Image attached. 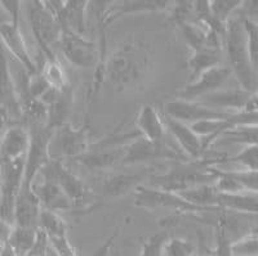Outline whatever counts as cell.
<instances>
[{
  "mask_svg": "<svg viewBox=\"0 0 258 256\" xmlns=\"http://www.w3.org/2000/svg\"><path fill=\"white\" fill-rule=\"evenodd\" d=\"M153 71L154 52L149 44L126 40L107 54L103 76L116 92H141L146 88Z\"/></svg>",
  "mask_w": 258,
  "mask_h": 256,
  "instance_id": "obj_1",
  "label": "cell"
},
{
  "mask_svg": "<svg viewBox=\"0 0 258 256\" xmlns=\"http://www.w3.org/2000/svg\"><path fill=\"white\" fill-rule=\"evenodd\" d=\"M223 47L229 59V68L238 80L239 88L249 93H257V70L250 62L241 17L226 22Z\"/></svg>",
  "mask_w": 258,
  "mask_h": 256,
  "instance_id": "obj_2",
  "label": "cell"
},
{
  "mask_svg": "<svg viewBox=\"0 0 258 256\" xmlns=\"http://www.w3.org/2000/svg\"><path fill=\"white\" fill-rule=\"evenodd\" d=\"M211 165L214 166V158L176 162L163 174L150 175V186L179 193L203 184H213L214 177L208 169Z\"/></svg>",
  "mask_w": 258,
  "mask_h": 256,
  "instance_id": "obj_3",
  "label": "cell"
},
{
  "mask_svg": "<svg viewBox=\"0 0 258 256\" xmlns=\"http://www.w3.org/2000/svg\"><path fill=\"white\" fill-rule=\"evenodd\" d=\"M27 17L34 38L45 59H57V55L53 52V47L58 45L62 27L56 16L50 12L44 2H29Z\"/></svg>",
  "mask_w": 258,
  "mask_h": 256,
  "instance_id": "obj_4",
  "label": "cell"
},
{
  "mask_svg": "<svg viewBox=\"0 0 258 256\" xmlns=\"http://www.w3.org/2000/svg\"><path fill=\"white\" fill-rule=\"evenodd\" d=\"M29 148L25 156L24 181L22 183L32 186L41 169L52 160L50 144L54 131L45 128L44 124H29Z\"/></svg>",
  "mask_w": 258,
  "mask_h": 256,
  "instance_id": "obj_5",
  "label": "cell"
},
{
  "mask_svg": "<svg viewBox=\"0 0 258 256\" xmlns=\"http://www.w3.org/2000/svg\"><path fill=\"white\" fill-rule=\"evenodd\" d=\"M43 179H48L59 186L63 193L70 200L73 209H88L92 202V193L87 184L74 174L61 160L52 158L39 173Z\"/></svg>",
  "mask_w": 258,
  "mask_h": 256,
  "instance_id": "obj_6",
  "label": "cell"
},
{
  "mask_svg": "<svg viewBox=\"0 0 258 256\" xmlns=\"http://www.w3.org/2000/svg\"><path fill=\"white\" fill-rule=\"evenodd\" d=\"M176 161V162H187V158L178 148L170 146L164 142H151L141 135L124 146V153L121 163L133 165L144 163L150 161Z\"/></svg>",
  "mask_w": 258,
  "mask_h": 256,
  "instance_id": "obj_7",
  "label": "cell"
},
{
  "mask_svg": "<svg viewBox=\"0 0 258 256\" xmlns=\"http://www.w3.org/2000/svg\"><path fill=\"white\" fill-rule=\"evenodd\" d=\"M25 158L3 161L0 167V218L13 224V207L24 181Z\"/></svg>",
  "mask_w": 258,
  "mask_h": 256,
  "instance_id": "obj_8",
  "label": "cell"
},
{
  "mask_svg": "<svg viewBox=\"0 0 258 256\" xmlns=\"http://www.w3.org/2000/svg\"><path fill=\"white\" fill-rule=\"evenodd\" d=\"M58 45L64 58L78 68L96 67L100 61L98 45L75 32L62 30Z\"/></svg>",
  "mask_w": 258,
  "mask_h": 256,
  "instance_id": "obj_9",
  "label": "cell"
},
{
  "mask_svg": "<svg viewBox=\"0 0 258 256\" xmlns=\"http://www.w3.org/2000/svg\"><path fill=\"white\" fill-rule=\"evenodd\" d=\"M161 114L165 116L181 121L183 124H194V122L203 121V120L213 119H230L235 114L231 112H222L206 105L197 102V101H185L181 98L169 99L161 106Z\"/></svg>",
  "mask_w": 258,
  "mask_h": 256,
  "instance_id": "obj_10",
  "label": "cell"
},
{
  "mask_svg": "<svg viewBox=\"0 0 258 256\" xmlns=\"http://www.w3.org/2000/svg\"><path fill=\"white\" fill-rule=\"evenodd\" d=\"M135 205L137 207H144V209H167L185 214L203 211V210L188 204L177 193L145 186H138L135 189Z\"/></svg>",
  "mask_w": 258,
  "mask_h": 256,
  "instance_id": "obj_11",
  "label": "cell"
},
{
  "mask_svg": "<svg viewBox=\"0 0 258 256\" xmlns=\"http://www.w3.org/2000/svg\"><path fill=\"white\" fill-rule=\"evenodd\" d=\"M50 12L56 16L62 30L75 32L78 35H84L87 30V12L89 2L87 0H53L44 2Z\"/></svg>",
  "mask_w": 258,
  "mask_h": 256,
  "instance_id": "obj_12",
  "label": "cell"
},
{
  "mask_svg": "<svg viewBox=\"0 0 258 256\" xmlns=\"http://www.w3.org/2000/svg\"><path fill=\"white\" fill-rule=\"evenodd\" d=\"M232 72L229 66L218 64L216 67L203 72L194 81L187 82L179 92L177 98L185 99V101H198L207 94L220 91L221 88L229 81Z\"/></svg>",
  "mask_w": 258,
  "mask_h": 256,
  "instance_id": "obj_13",
  "label": "cell"
},
{
  "mask_svg": "<svg viewBox=\"0 0 258 256\" xmlns=\"http://www.w3.org/2000/svg\"><path fill=\"white\" fill-rule=\"evenodd\" d=\"M0 40L3 43L4 49H8V52L13 55V58H16L18 63L22 64L24 70L29 75L39 72L38 64L35 63L27 49L20 24L7 20L0 25Z\"/></svg>",
  "mask_w": 258,
  "mask_h": 256,
  "instance_id": "obj_14",
  "label": "cell"
},
{
  "mask_svg": "<svg viewBox=\"0 0 258 256\" xmlns=\"http://www.w3.org/2000/svg\"><path fill=\"white\" fill-rule=\"evenodd\" d=\"M173 2H165V0H131V2H121L114 7L103 8L97 12V17L100 18L101 22L106 27L115 21L120 20L121 17L133 13H151V12H163L167 11Z\"/></svg>",
  "mask_w": 258,
  "mask_h": 256,
  "instance_id": "obj_15",
  "label": "cell"
},
{
  "mask_svg": "<svg viewBox=\"0 0 258 256\" xmlns=\"http://www.w3.org/2000/svg\"><path fill=\"white\" fill-rule=\"evenodd\" d=\"M167 131L173 135L178 144V149L185 154L188 161H200L204 158V151H203L202 139L197 135L190 128V125L177 121L174 119L165 116L161 114Z\"/></svg>",
  "mask_w": 258,
  "mask_h": 256,
  "instance_id": "obj_16",
  "label": "cell"
},
{
  "mask_svg": "<svg viewBox=\"0 0 258 256\" xmlns=\"http://www.w3.org/2000/svg\"><path fill=\"white\" fill-rule=\"evenodd\" d=\"M41 206L32 186L22 183L13 207V225L24 228H38V218Z\"/></svg>",
  "mask_w": 258,
  "mask_h": 256,
  "instance_id": "obj_17",
  "label": "cell"
},
{
  "mask_svg": "<svg viewBox=\"0 0 258 256\" xmlns=\"http://www.w3.org/2000/svg\"><path fill=\"white\" fill-rule=\"evenodd\" d=\"M254 94L257 93H249V92L243 91L241 88L227 89V91L220 89V91L202 97L200 99H198L197 102L214 108V110L222 111V112L238 114V112H241L244 110L246 103L249 102V99Z\"/></svg>",
  "mask_w": 258,
  "mask_h": 256,
  "instance_id": "obj_18",
  "label": "cell"
},
{
  "mask_svg": "<svg viewBox=\"0 0 258 256\" xmlns=\"http://www.w3.org/2000/svg\"><path fill=\"white\" fill-rule=\"evenodd\" d=\"M58 142L64 156L79 158L91 149V130L89 126H73L64 124L58 129Z\"/></svg>",
  "mask_w": 258,
  "mask_h": 256,
  "instance_id": "obj_19",
  "label": "cell"
},
{
  "mask_svg": "<svg viewBox=\"0 0 258 256\" xmlns=\"http://www.w3.org/2000/svg\"><path fill=\"white\" fill-rule=\"evenodd\" d=\"M125 146V144H124ZM124 146H102L92 144L91 149L82 157L75 158L82 166L88 170L109 169L121 163Z\"/></svg>",
  "mask_w": 258,
  "mask_h": 256,
  "instance_id": "obj_20",
  "label": "cell"
},
{
  "mask_svg": "<svg viewBox=\"0 0 258 256\" xmlns=\"http://www.w3.org/2000/svg\"><path fill=\"white\" fill-rule=\"evenodd\" d=\"M74 105V85H69L62 91H57L53 99L47 105V121L45 128L56 131L64 124L71 114Z\"/></svg>",
  "mask_w": 258,
  "mask_h": 256,
  "instance_id": "obj_21",
  "label": "cell"
},
{
  "mask_svg": "<svg viewBox=\"0 0 258 256\" xmlns=\"http://www.w3.org/2000/svg\"><path fill=\"white\" fill-rule=\"evenodd\" d=\"M137 133L151 142H164L167 129L161 114L151 105H144L136 117Z\"/></svg>",
  "mask_w": 258,
  "mask_h": 256,
  "instance_id": "obj_22",
  "label": "cell"
},
{
  "mask_svg": "<svg viewBox=\"0 0 258 256\" xmlns=\"http://www.w3.org/2000/svg\"><path fill=\"white\" fill-rule=\"evenodd\" d=\"M29 130L25 125L9 126L0 139L2 161L25 158L29 148Z\"/></svg>",
  "mask_w": 258,
  "mask_h": 256,
  "instance_id": "obj_23",
  "label": "cell"
},
{
  "mask_svg": "<svg viewBox=\"0 0 258 256\" xmlns=\"http://www.w3.org/2000/svg\"><path fill=\"white\" fill-rule=\"evenodd\" d=\"M32 188L40 202L41 209L49 210L53 213L68 211V210L73 209V205L68 196L64 195L63 191L54 182L43 179L40 183L32 184Z\"/></svg>",
  "mask_w": 258,
  "mask_h": 256,
  "instance_id": "obj_24",
  "label": "cell"
},
{
  "mask_svg": "<svg viewBox=\"0 0 258 256\" xmlns=\"http://www.w3.org/2000/svg\"><path fill=\"white\" fill-rule=\"evenodd\" d=\"M0 107H6L11 116L12 114L20 115L15 81L3 45H0Z\"/></svg>",
  "mask_w": 258,
  "mask_h": 256,
  "instance_id": "obj_25",
  "label": "cell"
},
{
  "mask_svg": "<svg viewBox=\"0 0 258 256\" xmlns=\"http://www.w3.org/2000/svg\"><path fill=\"white\" fill-rule=\"evenodd\" d=\"M147 177V173H125V174H110L103 178L102 188L110 197H123L135 192L141 182Z\"/></svg>",
  "mask_w": 258,
  "mask_h": 256,
  "instance_id": "obj_26",
  "label": "cell"
},
{
  "mask_svg": "<svg viewBox=\"0 0 258 256\" xmlns=\"http://www.w3.org/2000/svg\"><path fill=\"white\" fill-rule=\"evenodd\" d=\"M258 193H222L218 192L216 206L218 210H231L244 214H257Z\"/></svg>",
  "mask_w": 258,
  "mask_h": 256,
  "instance_id": "obj_27",
  "label": "cell"
},
{
  "mask_svg": "<svg viewBox=\"0 0 258 256\" xmlns=\"http://www.w3.org/2000/svg\"><path fill=\"white\" fill-rule=\"evenodd\" d=\"M218 64H221V50L209 47L195 50L187 59V68L190 71L187 82L194 81L203 72L216 67Z\"/></svg>",
  "mask_w": 258,
  "mask_h": 256,
  "instance_id": "obj_28",
  "label": "cell"
},
{
  "mask_svg": "<svg viewBox=\"0 0 258 256\" xmlns=\"http://www.w3.org/2000/svg\"><path fill=\"white\" fill-rule=\"evenodd\" d=\"M177 195L183 198L185 201H187L188 204L203 210V211L218 210L216 206L218 191L214 187V184H203V186L194 187V188L186 189V191L177 193Z\"/></svg>",
  "mask_w": 258,
  "mask_h": 256,
  "instance_id": "obj_29",
  "label": "cell"
},
{
  "mask_svg": "<svg viewBox=\"0 0 258 256\" xmlns=\"http://www.w3.org/2000/svg\"><path fill=\"white\" fill-rule=\"evenodd\" d=\"M38 229L50 237L68 236V224L58 213L41 209L38 218Z\"/></svg>",
  "mask_w": 258,
  "mask_h": 256,
  "instance_id": "obj_30",
  "label": "cell"
},
{
  "mask_svg": "<svg viewBox=\"0 0 258 256\" xmlns=\"http://www.w3.org/2000/svg\"><path fill=\"white\" fill-rule=\"evenodd\" d=\"M36 234H38V228L13 227L8 239L9 247L12 248L16 256H26L35 242Z\"/></svg>",
  "mask_w": 258,
  "mask_h": 256,
  "instance_id": "obj_31",
  "label": "cell"
},
{
  "mask_svg": "<svg viewBox=\"0 0 258 256\" xmlns=\"http://www.w3.org/2000/svg\"><path fill=\"white\" fill-rule=\"evenodd\" d=\"M39 71H40V73L45 79V81L48 82V85L53 88V89L62 91L64 88H68L69 85H71V81L68 77V73H66L58 58L52 59V61L44 59V66Z\"/></svg>",
  "mask_w": 258,
  "mask_h": 256,
  "instance_id": "obj_32",
  "label": "cell"
},
{
  "mask_svg": "<svg viewBox=\"0 0 258 256\" xmlns=\"http://www.w3.org/2000/svg\"><path fill=\"white\" fill-rule=\"evenodd\" d=\"M257 125L235 126L225 131L217 138V140H220V143H241L244 146H252L257 144Z\"/></svg>",
  "mask_w": 258,
  "mask_h": 256,
  "instance_id": "obj_33",
  "label": "cell"
},
{
  "mask_svg": "<svg viewBox=\"0 0 258 256\" xmlns=\"http://www.w3.org/2000/svg\"><path fill=\"white\" fill-rule=\"evenodd\" d=\"M220 163H238L243 167V170L257 172L258 170V146H244L239 153L231 157H217V165Z\"/></svg>",
  "mask_w": 258,
  "mask_h": 256,
  "instance_id": "obj_34",
  "label": "cell"
},
{
  "mask_svg": "<svg viewBox=\"0 0 258 256\" xmlns=\"http://www.w3.org/2000/svg\"><path fill=\"white\" fill-rule=\"evenodd\" d=\"M181 31L182 36L190 47L192 52L203 49L207 47V32L200 25H198L195 21L190 22H183V24L177 26Z\"/></svg>",
  "mask_w": 258,
  "mask_h": 256,
  "instance_id": "obj_35",
  "label": "cell"
},
{
  "mask_svg": "<svg viewBox=\"0 0 258 256\" xmlns=\"http://www.w3.org/2000/svg\"><path fill=\"white\" fill-rule=\"evenodd\" d=\"M241 0H212L209 2V12L213 20L221 25H226L230 16L241 8Z\"/></svg>",
  "mask_w": 258,
  "mask_h": 256,
  "instance_id": "obj_36",
  "label": "cell"
},
{
  "mask_svg": "<svg viewBox=\"0 0 258 256\" xmlns=\"http://www.w3.org/2000/svg\"><path fill=\"white\" fill-rule=\"evenodd\" d=\"M232 256H257L258 255V236L255 229L248 232L238 241L230 243Z\"/></svg>",
  "mask_w": 258,
  "mask_h": 256,
  "instance_id": "obj_37",
  "label": "cell"
},
{
  "mask_svg": "<svg viewBox=\"0 0 258 256\" xmlns=\"http://www.w3.org/2000/svg\"><path fill=\"white\" fill-rule=\"evenodd\" d=\"M216 250L212 256H232L230 250V239L227 234V218L225 214H221L216 223Z\"/></svg>",
  "mask_w": 258,
  "mask_h": 256,
  "instance_id": "obj_38",
  "label": "cell"
},
{
  "mask_svg": "<svg viewBox=\"0 0 258 256\" xmlns=\"http://www.w3.org/2000/svg\"><path fill=\"white\" fill-rule=\"evenodd\" d=\"M241 20H243V26H244V30H245L246 48H248V53H249L250 62H252L253 67L257 70V61H258V25H257V21L248 20V18H244V17H241Z\"/></svg>",
  "mask_w": 258,
  "mask_h": 256,
  "instance_id": "obj_39",
  "label": "cell"
},
{
  "mask_svg": "<svg viewBox=\"0 0 258 256\" xmlns=\"http://www.w3.org/2000/svg\"><path fill=\"white\" fill-rule=\"evenodd\" d=\"M164 256H195V246L183 238H168L163 248Z\"/></svg>",
  "mask_w": 258,
  "mask_h": 256,
  "instance_id": "obj_40",
  "label": "cell"
},
{
  "mask_svg": "<svg viewBox=\"0 0 258 256\" xmlns=\"http://www.w3.org/2000/svg\"><path fill=\"white\" fill-rule=\"evenodd\" d=\"M168 238L169 237L164 232L153 234L144 242L138 256H164L163 248Z\"/></svg>",
  "mask_w": 258,
  "mask_h": 256,
  "instance_id": "obj_41",
  "label": "cell"
},
{
  "mask_svg": "<svg viewBox=\"0 0 258 256\" xmlns=\"http://www.w3.org/2000/svg\"><path fill=\"white\" fill-rule=\"evenodd\" d=\"M48 241H49V247L54 251L57 256H79L77 248L69 241L68 236L50 237Z\"/></svg>",
  "mask_w": 258,
  "mask_h": 256,
  "instance_id": "obj_42",
  "label": "cell"
},
{
  "mask_svg": "<svg viewBox=\"0 0 258 256\" xmlns=\"http://www.w3.org/2000/svg\"><path fill=\"white\" fill-rule=\"evenodd\" d=\"M48 250H49V241H48L47 234L38 229L35 242H34L29 252L26 253V256H47Z\"/></svg>",
  "mask_w": 258,
  "mask_h": 256,
  "instance_id": "obj_43",
  "label": "cell"
},
{
  "mask_svg": "<svg viewBox=\"0 0 258 256\" xmlns=\"http://www.w3.org/2000/svg\"><path fill=\"white\" fill-rule=\"evenodd\" d=\"M0 7H2L4 12L8 15V21L16 22V24H20L21 2H16V0H3V2H0Z\"/></svg>",
  "mask_w": 258,
  "mask_h": 256,
  "instance_id": "obj_44",
  "label": "cell"
},
{
  "mask_svg": "<svg viewBox=\"0 0 258 256\" xmlns=\"http://www.w3.org/2000/svg\"><path fill=\"white\" fill-rule=\"evenodd\" d=\"M119 236V229H115L114 234L109 237V238L106 239L102 244L100 246V248L96 251L93 256H111L112 253V247H114V243H115V239L117 238Z\"/></svg>",
  "mask_w": 258,
  "mask_h": 256,
  "instance_id": "obj_45",
  "label": "cell"
},
{
  "mask_svg": "<svg viewBox=\"0 0 258 256\" xmlns=\"http://www.w3.org/2000/svg\"><path fill=\"white\" fill-rule=\"evenodd\" d=\"M13 227L15 225L12 223H9V221L0 218V246H4V244L8 243V239L11 237Z\"/></svg>",
  "mask_w": 258,
  "mask_h": 256,
  "instance_id": "obj_46",
  "label": "cell"
},
{
  "mask_svg": "<svg viewBox=\"0 0 258 256\" xmlns=\"http://www.w3.org/2000/svg\"><path fill=\"white\" fill-rule=\"evenodd\" d=\"M9 122H11V112L6 107H0V139L9 128Z\"/></svg>",
  "mask_w": 258,
  "mask_h": 256,
  "instance_id": "obj_47",
  "label": "cell"
},
{
  "mask_svg": "<svg viewBox=\"0 0 258 256\" xmlns=\"http://www.w3.org/2000/svg\"><path fill=\"white\" fill-rule=\"evenodd\" d=\"M3 22H6V20H3V18H0V25L3 24Z\"/></svg>",
  "mask_w": 258,
  "mask_h": 256,
  "instance_id": "obj_48",
  "label": "cell"
},
{
  "mask_svg": "<svg viewBox=\"0 0 258 256\" xmlns=\"http://www.w3.org/2000/svg\"><path fill=\"white\" fill-rule=\"evenodd\" d=\"M2 162H3V161H2V158H0V167H2Z\"/></svg>",
  "mask_w": 258,
  "mask_h": 256,
  "instance_id": "obj_49",
  "label": "cell"
},
{
  "mask_svg": "<svg viewBox=\"0 0 258 256\" xmlns=\"http://www.w3.org/2000/svg\"><path fill=\"white\" fill-rule=\"evenodd\" d=\"M111 256H116V255H112V253H111Z\"/></svg>",
  "mask_w": 258,
  "mask_h": 256,
  "instance_id": "obj_50",
  "label": "cell"
},
{
  "mask_svg": "<svg viewBox=\"0 0 258 256\" xmlns=\"http://www.w3.org/2000/svg\"><path fill=\"white\" fill-rule=\"evenodd\" d=\"M209 256H212V255H209Z\"/></svg>",
  "mask_w": 258,
  "mask_h": 256,
  "instance_id": "obj_51",
  "label": "cell"
}]
</instances>
